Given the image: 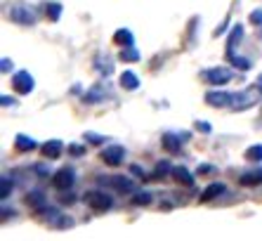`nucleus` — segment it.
<instances>
[{"label":"nucleus","instance_id":"nucleus-18","mask_svg":"<svg viewBox=\"0 0 262 241\" xmlns=\"http://www.w3.org/2000/svg\"><path fill=\"white\" fill-rule=\"evenodd\" d=\"M220 194H225V185L222 182H213V185H208L201 192V201H213V199H217Z\"/></svg>","mask_w":262,"mask_h":241},{"label":"nucleus","instance_id":"nucleus-11","mask_svg":"<svg viewBox=\"0 0 262 241\" xmlns=\"http://www.w3.org/2000/svg\"><path fill=\"white\" fill-rule=\"evenodd\" d=\"M26 206H29L33 213H43L48 208V199H45L43 192H29L26 194Z\"/></svg>","mask_w":262,"mask_h":241},{"label":"nucleus","instance_id":"nucleus-17","mask_svg":"<svg viewBox=\"0 0 262 241\" xmlns=\"http://www.w3.org/2000/svg\"><path fill=\"white\" fill-rule=\"evenodd\" d=\"M114 43L116 45H121V48H133L135 45V36L130 29H118L116 33H114Z\"/></svg>","mask_w":262,"mask_h":241},{"label":"nucleus","instance_id":"nucleus-16","mask_svg":"<svg viewBox=\"0 0 262 241\" xmlns=\"http://www.w3.org/2000/svg\"><path fill=\"white\" fill-rule=\"evenodd\" d=\"M36 147H38V145H36V139L29 137V135H21V133H19L17 137H14V149L21 151V154H26V151H33Z\"/></svg>","mask_w":262,"mask_h":241},{"label":"nucleus","instance_id":"nucleus-10","mask_svg":"<svg viewBox=\"0 0 262 241\" xmlns=\"http://www.w3.org/2000/svg\"><path fill=\"white\" fill-rule=\"evenodd\" d=\"M106 97H111V90L104 83H97L95 88H90V90L83 95V104H99V102H104Z\"/></svg>","mask_w":262,"mask_h":241},{"label":"nucleus","instance_id":"nucleus-6","mask_svg":"<svg viewBox=\"0 0 262 241\" xmlns=\"http://www.w3.org/2000/svg\"><path fill=\"white\" fill-rule=\"evenodd\" d=\"M99 158H102L106 166L116 168V166H121V163H123V158H125V147H121V145H109L106 149H102Z\"/></svg>","mask_w":262,"mask_h":241},{"label":"nucleus","instance_id":"nucleus-33","mask_svg":"<svg viewBox=\"0 0 262 241\" xmlns=\"http://www.w3.org/2000/svg\"><path fill=\"white\" fill-rule=\"evenodd\" d=\"M0 104H3V107H14V97L3 95V97H0Z\"/></svg>","mask_w":262,"mask_h":241},{"label":"nucleus","instance_id":"nucleus-25","mask_svg":"<svg viewBox=\"0 0 262 241\" xmlns=\"http://www.w3.org/2000/svg\"><path fill=\"white\" fill-rule=\"evenodd\" d=\"M12 180H10V177H3V180H0V199H7V196H10V194H12Z\"/></svg>","mask_w":262,"mask_h":241},{"label":"nucleus","instance_id":"nucleus-27","mask_svg":"<svg viewBox=\"0 0 262 241\" xmlns=\"http://www.w3.org/2000/svg\"><path fill=\"white\" fill-rule=\"evenodd\" d=\"M168 173H172V168H170V163H168V161H163V163H159V166H156L154 177H165Z\"/></svg>","mask_w":262,"mask_h":241},{"label":"nucleus","instance_id":"nucleus-20","mask_svg":"<svg viewBox=\"0 0 262 241\" xmlns=\"http://www.w3.org/2000/svg\"><path fill=\"white\" fill-rule=\"evenodd\" d=\"M121 85L125 90H137L140 88V78H137V73L135 71H123L121 73Z\"/></svg>","mask_w":262,"mask_h":241},{"label":"nucleus","instance_id":"nucleus-3","mask_svg":"<svg viewBox=\"0 0 262 241\" xmlns=\"http://www.w3.org/2000/svg\"><path fill=\"white\" fill-rule=\"evenodd\" d=\"M201 78L203 83L208 85H225L232 81V71L225 67H213V69H203L201 71Z\"/></svg>","mask_w":262,"mask_h":241},{"label":"nucleus","instance_id":"nucleus-2","mask_svg":"<svg viewBox=\"0 0 262 241\" xmlns=\"http://www.w3.org/2000/svg\"><path fill=\"white\" fill-rule=\"evenodd\" d=\"M83 199H85V204L90 206L92 211H97V213L109 211L111 206H114V199H111L109 194L97 192V189H92V192H85V194H83Z\"/></svg>","mask_w":262,"mask_h":241},{"label":"nucleus","instance_id":"nucleus-24","mask_svg":"<svg viewBox=\"0 0 262 241\" xmlns=\"http://www.w3.org/2000/svg\"><path fill=\"white\" fill-rule=\"evenodd\" d=\"M246 161H262V145H253L246 149Z\"/></svg>","mask_w":262,"mask_h":241},{"label":"nucleus","instance_id":"nucleus-12","mask_svg":"<svg viewBox=\"0 0 262 241\" xmlns=\"http://www.w3.org/2000/svg\"><path fill=\"white\" fill-rule=\"evenodd\" d=\"M161 145H163V149L168 151V154H180V151H182V139L175 133H165L163 137H161Z\"/></svg>","mask_w":262,"mask_h":241},{"label":"nucleus","instance_id":"nucleus-14","mask_svg":"<svg viewBox=\"0 0 262 241\" xmlns=\"http://www.w3.org/2000/svg\"><path fill=\"white\" fill-rule=\"evenodd\" d=\"M45 158H59L64 154V145H61V139H48L43 147H40Z\"/></svg>","mask_w":262,"mask_h":241},{"label":"nucleus","instance_id":"nucleus-22","mask_svg":"<svg viewBox=\"0 0 262 241\" xmlns=\"http://www.w3.org/2000/svg\"><path fill=\"white\" fill-rule=\"evenodd\" d=\"M97 71L102 73V76H111V71H114V64H111L109 57H97Z\"/></svg>","mask_w":262,"mask_h":241},{"label":"nucleus","instance_id":"nucleus-8","mask_svg":"<svg viewBox=\"0 0 262 241\" xmlns=\"http://www.w3.org/2000/svg\"><path fill=\"white\" fill-rule=\"evenodd\" d=\"M73 182H76V173H73L71 168H61L59 173H55V177H52V185H55L59 192H69V189L73 187Z\"/></svg>","mask_w":262,"mask_h":241},{"label":"nucleus","instance_id":"nucleus-37","mask_svg":"<svg viewBox=\"0 0 262 241\" xmlns=\"http://www.w3.org/2000/svg\"><path fill=\"white\" fill-rule=\"evenodd\" d=\"M260 38H262V31H260Z\"/></svg>","mask_w":262,"mask_h":241},{"label":"nucleus","instance_id":"nucleus-31","mask_svg":"<svg viewBox=\"0 0 262 241\" xmlns=\"http://www.w3.org/2000/svg\"><path fill=\"white\" fill-rule=\"evenodd\" d=\"M85 139H90L92 145H102L106 137H102V135H97V133H85Z\"/></svg>","mask_w":262,"mask_h":241},{"label":"nucleus","instance_id":"nucleus-29","mask_svg":"<svg viewBox=\"0 0 262 241\" xmlns=\"http://www.w3.org/2000/svg\"><path fill=\"white\" fill-rule=\"evenodd\" d=\"M12 69H14V62L7 59V57H3V62H0V71L7 73V71H12Z\"/></svg>","mask_w":262,"mask_h":241},{"label":"nucleus","instance_id":"nucleus-13","mask_svg":"<svg viewBox=\"0 0 262 241\" xmlns=\"http://www.w3.org/2000/svg\"><path fill=\"white\" fill-rule=\"evenodd\" d=\"M241 38H244V26L236 24L232 29V33H229V38H227V59H232L234 57V48H238Z\"/></svg>","mask_w":262,"mask_h":241},{"label":"nucleus","instance_id":"nucleus-23","mask_svg":"<svg viewBox=\"0 0 262 241\" xmlns=\"http://www.w3.org/2000/svg\"><path fill=\"white\" fill-rule=\"evenodd\" d=\"M121 62H140V52L135 50V45L133 48H121Z\"/></svg>","mask_w":262,"mask_h":241},{"label":"nucleus","instance_id":"nucleus-1","mask_svg":"<svg viewBox=\"0 0 262 241\" xmlns=\"http://www.w3.org/2000/svg\"><path fill=\"white\" fill-rule=\"evenodd\" d=\"M260 97H262V76L257 78V85H250L244 92H236V95H234L232 109L234 111H246V109L255 107V102H260Z\"/></svg>","mask_w":262,"mask_h":241},{"label":"nucleus","instance_id":"nucleus-35","mask_svg":"<svg viewBox=\"0 0 262 241\" xmlns=\"http://www.w3.org/2000/svg\"><path fill=\"white\" fill-rule=\"evenodd\" d=\"M59 201L61 204H73L76 199H73V194H64V196H59Z\"/></svg>","mask_w":262,"mask_h":241},{"label":"nucleus","instance_id":"nucleus-28","mask_svg":"<svg viewBox=\"0 0 262 241\" xmlns=\"http://www.w3.org/2000/svg\"><path fill=\"white\" fill-rule=\"evenodd\" d=\"M250 24H255V26H262V10H253L250 12Z\"/></svg>","mask_w":262,"mask_h":241},{"label":"nucleus","instance_id":"nucleus-21","mask_svg":"<svg viewBox=\"0 0 262 241\" xmlns=\"http://www.w3.org/2000/svg\"><path fill=\"white\" fill-rule=\"evenodd\" d=\"M45 17L50 19V22H59L61 17V3H45Z\"/></svg>","mask_w":262,"mask_h":241},{"label":"nucleus","instance_id":"nucleus-30","mask_svg":"<svg viewBox=\"0 0 262 241\" xmlns=\"http://www.w3.org/2000/svg\"><path fill=\"white\" fill-rule=\"evenodd\" d=\"M69 154H71V156H83V154H85V147L71 145V147H69Z\"/></svg>","mask_w":262,"mask_h":241},{"label":"nucleus","instance_id":"nucleus-32","mask_svg":"<svg viewBox=\"0 0 262 241\" xmlns=\"http://www.w3.org/2000/svg\"><path fill=\"white\" fill-rule=\"evenodd\" d=\"M130 173H133V175H140L142 180H149V177H146V173L140 168V166H130Z\"/></svg>","mask_w":262,"mask_h":241},{"label":"nucleus","instance_id":"nucleus-19","mask_svg":"<svg viewBox=\"0 0 262 241\" xmlns=\"http://www.w3.org/2000/svg\"><path fill=\"white\" fill-rule=\"evenodd\" d=\"M238 182L244 185V187H255V185H262V168L253 170V173H244L238 177Z\"/></svg>","mask_w":262,"mask_h":241},{"label":"nucleus","instance_id":"nucleus-26","mask_svg":"<svg viewBox=\"0 0 262 241\" xmlns=\"http://www.w3.org/2000/svg\"><path fill=\"white\" fill-rule=\"evenodd\" d=\"M135 206H146V204H151V194L149 192H137L135 194V199H133Z\"/></svg>","mask_w":262,"mask_h":241},{"label":"nucleus","instance_id":"nucleus-36","mask_svg":"<svg viewBox=\"0 0 262 241\" xmlns=\"http://www.w3.org/2000/svg\"><path fill=\"white\" fill-rule=\"evenodd\" d=\"M213 166H201V168H199V173H213Z\"/></svg>","mask_w":262,"mask_h":241},{"label":"nucleus","instance_id":"nucleus-5","mask_svg":"<svg viewBox=\"0 0 262 241\" xmlns=\"http://www.w3.org/2000/svg\"><path fill=\"white\" fill-rule=\"evenodd\" d=\"M7 14H10V19L19 26H36V14H33V10L26 5H12Z\"/></svg>","mask_w":262,"mask_h":241},{"label":"nucleus","instance_id":"nucleus-34","mask_svg":"<svg viewBox=\"0 0 262 241\" xmlns=\"http://www.w3.org/2000/svg\"><path fill=\"white\" fill-rule=\"evenodd\" d=\"M196 130H201V133H210V126L203 123V120H196Z\"/></svg>","mask_w":262,"mask_h":241},{"label":"nucleus","instance_id":"nucleus-15","mask_svg":"<svg viewBox=\"0 0 262 241\" xmlns=\"http://www.w3.org/2000/svg\"><path fill=\"white\" fill-rule=\"evenodd\" d=\"M172 177H175V182L177 185H182V187H194V175L184 168V166L172 168Z\"/></svg>","mask_w":262,"mask_h":241},{"label":"nucleus","instance_id":"nucleus-9","mask_svg":"<svg viewBox=\"0 0 262 241\" xmlns=\"http://www.w3.org/2000/svg\"><path fill=\"white\" fill-rule=\"evenodd\" d=\"M206 104H210V107H232L234 102V95L232 92H225V90H210L206 92Z\"/></svg>","mask_w":262,"mask_h":241},{"label":"nucleus","instance_id":"nucleus-7","mask_svg":"<svg viewBox=\"0 0 262 241\" xmlns=\"http://www.w3.org/2000/svg\"><path fill=\"white\" fill-rule=\"evenodd\" d=\"M12 85L14 90L19 92V95H29V92H33V88H36V83H33V76H31L29 71H17L12 76Z\"/></svg>","mask_w":262,"mask_h":241},{"label":"nucleus","instance_id":"nucleus-4","mask_svg":"<svg viewBox=\"0 0 262 241\" xmlns=\"http://www.w3.org/2000/svg\"><path fill=\"white\" fill-rule=\"evenodd\" d=\"M99 185L102 187H114L121 194H133L135 192V182L130 177H123V175H109V177H99Z\"/></svg>","mask_w":262,"mask_h":241}]
</instances>
